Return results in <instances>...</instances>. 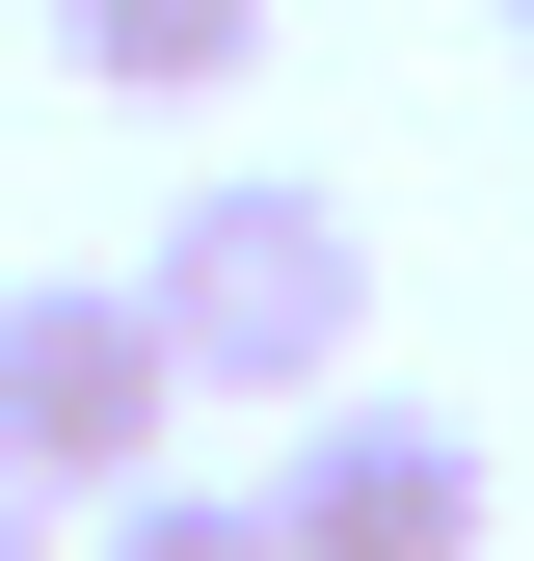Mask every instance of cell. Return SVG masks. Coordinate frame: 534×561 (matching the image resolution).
Here are the masks:
<instances>
[{"label": "cell", "instance_id": "cell-1", "mask_svg": "<svg viewBox=\"0 0 534 561\" xmlns=\"http://www.w3.org/2000/svg\"><path fill=\"white\" fill-rule=\"evenodd\" d=\"M134 321L187 347V401H348V347H374V241H348V187L241 161V187H187V215L134 241Z\"/></svg>", "mask_w": 534, "mask_h": 561}, {"label": "cell", "instance_id": "cell-2", "mask_svg": "<svg viewBox=\"0 0 534 561\" xmlns=\"http://www.w3.org/2000/svg\"><path fill=\"white\" fill-rule=\"evenodd\" d=\"M187 428V347L134 321V267H27L0 295V481H54V508H134Z\"/></svg>", "mask_w": 534, "mask_h": 561}, {"label": "cell", "instance_id": "cell-3", "mask_svg": "<svg viewBox=\"0 0 534 561\" xmlns=\"http://www.w3.org/2000/svg\"><path fill=\"white\" fill-rule=\"evenodd\" d=\"M267 535L294 561H481V428H428V401H294V455H267Z\"/></svg>", "mask_w": 534, "mask_h": 561}, {"label": "cell", "instance_id": "cell-4", "mask_svg": "<svg viewBox=\"0 0 534 561\" xmlns=\"http://www.w3.org/2000/svg\"><path fill=\"white\" fill-rule=\"evenodd\" d=\"M54 54H81L107 107H214L241 54H267V0H54Z\"/></svg>", "mask_w": 534, "mask_h": 561}, {"label": "cell", "instance_id": "cell-5", "mask_svg": "<svg viewBox=\"0 0 534 561\" xmlns=\"http://www.w3.org/2000/svg\"><path fill=\"white\" fill-rule=\"evenodd\" d=\"M81 561H294V535H267V481H134L81 508Z\"/></svg>", "mask_w": 534, "mask_h": 561}, {"label": "cell", "instance_id": "cell-6", "mask_svg": "<svg viewBox=\"0 0 534 561\" xmlns=\"http://www.w3.org/2000/svg\"><path fill=\"white\" fill-rule=\"evenodd\" d=\"M0 561H81V508H54V481H0Z\"/></svg>", "mask_w": 534, "mask_h": 561}, {"label": "cell", "instance_id": "cell-7", "mask_svg": "<svg viewBox=\"0 0 534 561\" xmlns=\"http://www.w3.org/2000/svg\"><path fill=\"white\" fill-rule=\"evenodd\" d=\"M508 54H534V0H508Z\"/></svg>", "mask_w": 534, "mask_h": 561}]
</instances>
